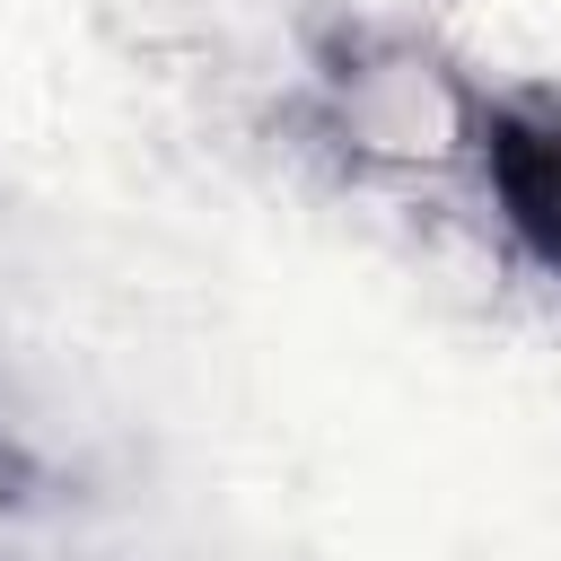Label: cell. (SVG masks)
Segmentation results:
<instances>
[{
	"mask_svg": "<svg viewBox=\"0 0 561 561\" xmlns=\"http://www.w3.org/2000/svg\"><path fill=\"white\" fill-rule=\"evenodd\" d=\"M482 158H491V184H500L508 219L526 228V245L561 272V123H491Z\"/></svg>",
	"mask_w": 561,
	"mask_h": 561,
	"instance_id": "cell-1",
	"label": "cell"
}]
</instances>
